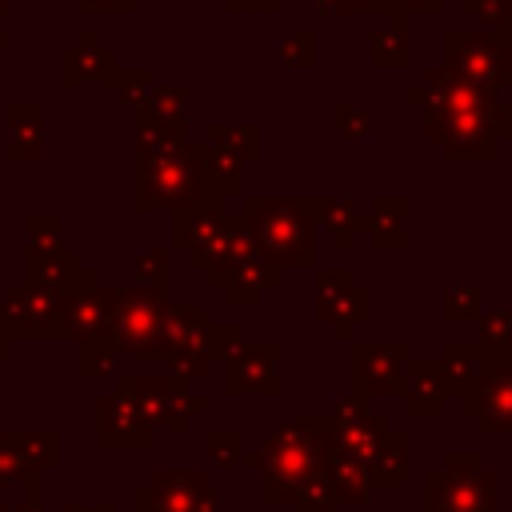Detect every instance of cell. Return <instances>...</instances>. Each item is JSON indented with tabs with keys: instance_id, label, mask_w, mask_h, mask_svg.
I'll return each instance as SVG.
<instances>
[{
	"instance_id": "cell-55",
	"label": "cell",
	"mask_w": 512,
	"mask_h": 512,
	"mask_svg": "<svg viewBox=\"0 0 512 512\" xmlns=\"http://www.w3.org/2000/svg\"><path fill=\"white\" fill-rule=\"evenodd\" d=\"M0 512H8V504H0Z\"/></svg>"
},
{
	"instance_id": "cell-14",
	"label": "cell",
	"mask_w": 512,
	"mask_h": 512,
	"mask_svg": "<svg viewBox=\"0 0 512 512\" xmlns=\"http://www.w3.org/2000/svg\"><path fill=\"white\" fill-rule=\"evenodd\" d=\"M116 304H120V288L100 284V276L88 268L80 284H72L60 296V320H64V340L88 344L108 336L112 320H116Z\"/></svg>"
},
{
	"instance_id": "cell-22",
	"label": "cell",
	"mask_w": 512,
	"mask_h": 512,
	"mask_svg": "<svg viewBox=\"0 0 512 512\" xmlns=\"http://www.w3.org/2000/svg\"><path fill=\"white\" fill-rule=\"evenodd\" d=\"M120 68H124V64H120L116 52L100 40V32L84 28V32L76 36V44L64 48V56H60V84H64V88H76V84H116Z\"/></svg>"
},
{
	"instance_id": "cell-8",
	"label": "cell",
	"mask_w": 512,
	"mask_h": 512,
	"mask_svg": "<svg viewBox=\"0 0 512 512\" xmlns=\"http://www.w3.org/2000/svg\"><path fill=\"white\" fill-rule=\"evenodd\" d=\"M112 392H120L152 432L180 436L208 408V400L180 376H116Z\"/></svg>"
},
{
	"instance_id": "cell-40",
	"label": "cell",
	"mask_w": 512,
	"mask_h": 512,
	"mask_svg": "<svg viewBox=\"0 0 512 512\" xmlns=\"http://www.w3.org/2000/svg\"><path fill=\"white\" fill-rule=\"evenodd\" d=\"M292 508H296V512H336V508H340V500H336V492H332L328 476H324V472H312V476L296 488Z\"/></svg>"
},
{
	"instance_id": "cell-45",
	"label": "cell",
	"mask_w": 512,
	"mask_h": 512,
	"mask_svg": "<svg viewBox=\"0 0 512 512\" xmlns=\"http://www.w3.org/2000/svg\"><path fill=\"white\" fill-rule=\"evenodd\" d=\"M444 0H384V16H436Z\"/></svg>"
},
{
	"instance_id": "cell-36",
	"label": "cell",
	"mask_w": 512,
	"mask_h": 512,
	"mask_svg": "<svg viewBox=\"0 0 512 512\" xmlns=\"http://www.w3.org/2000/svg\"><path fill=\"white\" fill-rule=\"evenodd\" d=\"M476 340L496 356H512V308H484L476 320Z\"/></svg>"
},
{
	"instance_id": "cell-6",
	"label": "cell",
	"mask_w": 512,
	"mask_h": 512,
	"mask_svg": "<svg viewBox=\"0 0 512 512\" xmlns=\"http://www.w3.org/2000/svg\"><path fill=\"white\" fill-rule=\"evenodd\" d=\"M244 340L240 324H224V320H208L204 308L192 304H172V324H168V352L164 360L172 364V376L196 384L208 376V364L220 360Z\"/></svg>"
},
{
	"instance_id": "cell-9",
	"label": "cell",
	"mask_w": 512,
	"mask_h": 512,
	"mask_svg": "<svg viewBox=\"0 0 512 512\" xmlns=\"http://www.w3.org/2000/svg\"><path fill=\"white\" fill-rule=\"evenodd\" d=\"M236 236H240V212L224 208L220 200H204L172 212V248H180L188 264L204 272V280L228 260Z\"/></svg>"
},
{
	"instance_id": "cell-31",
	"label": "cell",
	"mask_w": 512,
	"mask_h": 512,
	"mask_svg": "<svg viewBox=\"0 0 512 512\" xmlns=\"http://www.w3.org/2000/svg\"><path fill=\"white\" fill-rule=\"evenodd\" d=\"M368 64L376 72H396L408 64V28L404 16H388V24H380L368 36Z\"/></svg>"
},
{
	"instance_id": "cell-24",
	"label": "cell",
	"mask_w": 512,
	"mask_h": 512,
	"mask_svg": "<svg viewBox=\"0 0 512 512\" xmlns=\"http://www.w3.org/2000/svg\"><path fill=\"white\" fill-rule=\"evenodd\" d=\"M88 268H80V256L64 244H52V248H24V284L40 288V292H52V296H64L72 284L84 280Z\"/></svg>"
},
{
	"instance_id": "cell-29",
	"label": "cell",
	"mask_w": 512,
	"mask_h": 512,
	"mask_svg": "<svg viewBox=\"0 0 512 512\" xmlns=\"http://www.w3.org/2000/svg\"><path fill=\"white\" fill-rule=\"evenodd\" d=\"M136 124H156V128H172V132H188V120H192V96L188 88H176V84H152V92L144 96V104L132 112Z\"/></svg>"
},
{
	"instance_id": "cell-44",
	"label": "cell",
	"mask_w": 512,
	"mask_h": 512,
	"mask_svg": "<svg viewBox=\"0 0 512 512\" xmlns=\"http://www.w3.org/2000/svg\"><path fill=\"white\" fill-rule=\"evenodd\" d=\"M332 124H336V132H340L348 144H356V140H364V136L372 132V116H368V108H352V104L332 108Z\"/></svg>"
},
{
	"instance_id": "cell-34",
	"label": "cell",
	"mask_w": 512,
	"mask_h": 512,
	"mask_svg": "<svg viewBox=\"0 0 512 512\" xmlns=\"http://www.w3.org/2000/svg\"><path fill=\"white\" fill-rule=\"evenodd\" d=\"M484 312V296L476 284H448L440 292V320L444 324H472Z\"/></svg>"
},
{
	"instance_id": "cell-12",
	"label": "cell",
	"mask_w": 512,
	"mask_h": 512,
	"mask_svg": "<svg viewBox=\"0 0 512 512\" xmlns=\"http://www.w3.org/2000/svg\"><path fill=\"white\" fill-rule=\"evenodd\" d=\"M132 512H224V496L200 468H156L132 492Z\"/></svg>"
},
{
	"instance_id": "cell-1",
	"label": "cell",
	"mask_w": 512,
	"mask_h": 512,
	"mask_svg": "<svg viewBox=\"0 0 512 512\" xmlns=\"http://www.w3.org/2000/svg\"><path fill=\"white\" fill-rule=\"evenodd\" d=\"M204 200H220L208 188L200 144L188 132L136 124V148H132V208L144 212H180ZM228 204V200H220Z\"/></svg>"
},
{
	"instance_id": "cell-11",
	"label": "cell",
	"mask_w": 512,
	"mask_h": 512,
	"mask_svg": "<svg viewBox=\"0 0 512 512\" xmlns=\"http://www.w3.org/2000/svg\"><path fill=\"white\" fill-rule=\"evenodd\" d=\"M200 144V160H204V176L208 188L220 200L244 196V164L256 160L260 148V124H228V120H212L204 128Z\"/></svg>"
},
{
	"instance_id": "cell-47",
	"label": "cell",
	"mask_w": 512,
	"mask_h": 512,
	"mask_svg": "<svg viewBox=\"0 0 512 512\" xmlns=\"http://www.w3.org/2000/svg\"><path fill=\"white\" fill-rule=\"evenodd\" d=\"M76 8L88 16H108V12H132L136 0H76Z\"/></svg>"
},
{
	"instance_id": "cell-41",
	"label": "cell",
	"mask_w": 512,
	"mask_h": 512,
	"mask_svg": "<svg viewBox=\"0 0 512 512\" xmlns=\"http://www.w3.org/2000/svg\"><path fill=\"white\" fill-rule=\"evenodd\" d=\"M64 236V216L60 212H28L24 216V240L28 248H52Z\"/></svg>"
},
{
	"instance_id": "cell-23",
	"label": "cell",
	"mask_w": 512,
	"mask_h": 512,
	"mask_svg": "<svg viewBox=\"0 0 512 512\" xmlns=\"http://www.w3.org/2000/svg\"><path fill=\"white\" fill-rule=\"evenodd\" d=\"M400 400H404V412L408 416H440L444 412V400H452L448 376H444L440 360H432V356H408Z\"/></svg>"
},
{
	"instance_id": "cell-32",
	"label": "cell",
	"mask_w": 512,
	"mask_h": 512,
	"mask_svg": "<svg viewBox=\"0 0 512 512\" xmlns=\"http://www.w3.org/2000/svg\"><path fill=\"white\" fill-rule=\"evenodd\" d=\"M20 456L28 476H48L64 464V440L56 432H20Z\"/></svg>"
},
{
	"instance_id": "cell-53",
	"label": "cell",
	"mask_w": 512,
	"mask_h": 512,
	"mask_svg": "<svg viewBox=\"0 0 512 512\" xmlns=\"http://www.w3.org/2000/svg\"><path fill=\"white\" fill-rule=\"evenodd\" d=\"M8 356V340H4V328H0V360Z\"/></svg>"
},
{
	"instance_id": "cell-19",
	"label": "cell",
	"mask_w": 512,
	"mask_h": 512,
	"mask_svg": "<svg viewBox=\"0 0 512 512\" xmlns=\"http://www.w3.org/2000/svg\"><path fill=\"white\" fill-rule=\"evenodd\" d=\"M440 368H444V376H448V392L460 400V408L472 416V404H476V392H480V384L488 380V372H496L504 360H512V356H496L492 348H484L480 340H448L444 348H440Z\"/></svg>"
},
{
	"instance_id": "cell-4",
	"label": "cell",
	"mask_w": 512,
	"mask_h": 512,
	"mask_svg": "<svg viewBox=\"0 0 512 512\" xmlns=\"http://www.w3.org/2000/svg\"><path fill=\"white\" fill-rule=\"evenodd\" d=\"M240 224L248 228L260 256L276 268H316V224L304 196H240Z\"/></svg>"
},
{
	"instance_id": "cell-46",
	"label": "cell",
	"mask_w": 512,
	"mask_h": 512,
	"mask_svg": "<svg viewBox=\"0 0 512 512\" xmlns=\"http://www.w3.org/2000/svg\"><path fill=\"white\" fill-rule=\"evenodd\" d=\"M20 484H24V496L16 504H8V512H44V496H40L44 476H24Z\"/></svg>"
},
{
	"instance_id": "cell-26",
	"label": "cell",
	"mask_w": 512,
	"mask_h": 512,
	"mask_svg": "<svg viewBox=\"0 0 512 512\" xmlns=\"http://www.w3.org/2000/svg\"><path fill=\"white\" fill-rule=\"evenodd\" d=\"M404 212H408V200L400 192H376L364 208V220H360V232L368 236V248L372 252H400L408 240H404Z\"/></svg>"
},
{
	"instance_id": "cell-50",
	"label": "cell",
	"mask_w": 512,
	"mask_h": 512,
	"mask_svg": "<svg viewBox=\"0 0 512 512\" xmlns=\"http://www.w3.org/2000/svg\"><path fill=\"white\" fill-rule=\"evenodd\" d=\"M316 8L328 12V16H348V4L344 0H316Z\"/></svg>"
},
{
	"instance_id": "cell-17",
	"label": "cell",
	"mask_w": 512,
	"mask_h": 512,
	"mask_svg": "<svg viewBox=\"0 0 512 512\" xmlns=\"http://www.w3.org/2000/svg\"><path fill=\"white\" fill-rule=\"evenodd\" d=\"M328 424H332V448L348 452L352 460L368 464L376 460V452L384 448V440L392 436V420L384 412H376L364 396H344L336 400V408L328 412Z\"/></svg>"
},
{
	"instance_id": "cell-2",
	"label": "cell",
	"mask_w": 512,
	"mask_h": 512,
	"mask_svg": "<svg viewBox=\"0 0 512 512\" xmlns=\"http://www.w3.org/2000/svg\"><path fill=\"white\" fill-rule=\"evenodd\" d=\"M332 444V424L324 412H304L280 420L260 448H248L244 468L260 472V500L264 504H292L296 488L320 472L324 452Z\"/></svg>"
},
{
	"instance_id": "cell-48",
	"label": "cell",
	"mask_w": 512,
	"mask_h": 512,
	"mask_svg": "<svg viewBox=\"0 0 512 512\" xmlns=\"http://www.w3.org/2000/svg\"><path fill=\"white\" fill-rule=\"evenodd\" d=\"M228 12H276L280 0H224Z\"/></svg>"
},
{
	"instance_id": "cell-35",
	"label": "cell",
	"mask_w": 512,
	"mask_h": 512,
	"mask_svg": "<svg viewBox=\"0 0 512 512\" xmlns=\"http://www.w3.org/2000/svg\"><path fill=\"white\" fill-rule=\"evenodd\" d=\"M276 56L292 72H312L316 68V32L312 28H288V32H280Z\"/></svg>"
},
{
	"instance_id": "cell-21",
	"label": "cell",
	"mask_w": 512,
	"mask_h": 512,
	"mask_svg": "<svg viewBox=\"0 0 512 512\" xmlns=\"http://www.w3.org/2000/svg\"><path fill=\"white\" fill-rule=\"evenodd\" d=\"M96 448L104 452H148L152 448V428L136 416V408L120 392H108L96 400Z\"/></svg>"
},
{
	"instance_id": "cell-28",
	"label": "cell",
	"mask_w": 512,
	"mask_h": 512,
	"mask_svg": "<svg viewBox=\"0 0 512 512\" xmlns=\"http://www.w3.org/2000/svg\"><path fill=\"white\" fill-rule=\"evenodd\" d=\"M48 144V124L40 104H12L4 112V152L12 160H40Z\"/></svg>"
},
{
	"instance_id": "cell-54",
	"label": "cell",
	"mask_w": 512,
	"mask_h": 512,
	"mask_svg": "<svg viewBox=\"0 0 512 512\" xmlns=\"http://www.w3.org/2000/svg\"><path fill=\"white\" fill-rule=\"evenodd\" d=\"M508 52H512V36H508Z\"/></svg>"
},
{
	"instance_id": "cell-37",
	"label": "cell",
	"mask_w": 512,
	"mask_h": 512,
	"mask_svg": "<svg viewBox=\"0 0 512 512\" xmlns=\"http://www.w3.org/2000/svg\"><path fill=\"white\" fill-rule=\"evenodd\" d=\"M132 280H136V288H148V292L168 296V284H172V252H140L136 264H132Z\"/></svg>"
},
{
	"instance_id": "cell-3",
	"label": "cell",
	"mask_w": 512,
	"mask_h": 512,
	"mask_svg": "<svg viewBox=\"0 0 512 512\" xmlns=\"http://www.w3.org/2000/svg\"><path fill=\"white\" fill-rule=\"evenodd\" d=\"M424 136L440 144V152L452 160L456 156L488 160L500 152V144L512 140V104H504L500 92H488L452 76L448 96L424 120Z\"/></svg>"
},
{
	"instance_id": "cell-25",
	"label": "cell",
	"mask_w": 512,
	"mask_h": 512,
	"mask_svg": "<svg viewBox=\"0 0 512 512\" xmlns=\"http://www.w3.org/2000/svg\"><path fill=\"white\" fill-rule=\"evenodd\" d=\"M304 200H308L316 232H324L340 252H348L356 244V236H360L364 208H356V200L344 196V192H316V196H304Z\"/></svg>"
},
{
	"instance_id": "cell-30",
	"label": "cell",
	"mask_w": 512,
	"mask_h": 512,
	"mask_svg": "<svg viewBox=\"0 0 512 512\" xmlns=\"http://www.w3.org/2000/svg\"><path fill=\"white\" fill-rule=\"evenodd\" d=\"M320 472L328 476V484H332V492H336L340 504H364V500L372 496V488H376L368 464L352 460L348 452H340V448H332V444H328V452H324Z\"/></svg>"
},
{
	"instance_id": "cell-18",
	"label": "cell",
	"mask_w": 512,
	"mask_h": 512,
	"mask_svg": "<svg viewBox=\"0 0 512 512\" xmlns=\"http://www.w3.org/2000/svg\"><path fill=\"white\" fill-rule=\"evenodd\" d=\"M404 364H408V344L404 340H356L352 344L356 396H364V400L400 396V388H404Z\"/></svg>"
},
{
	"instance_id": "cell-38",
	"label": "cell",
	"mask_w": 512,
	"mask_h": 512,
	"mask_svg": "<svg viewBox=\"0 0 512 512\" xmlns=\"http://www.w3.org/2000/svg\"><path fill=\"white\" fill-rule=\"evenodd\" d=\"M204 452H208V464H212V468L232 472V468H244L248 444H244L240 432H208V436H204Z\"/></svg>"
},
{
	"instance_id": "cell-10",
	"label": "cell",
	"mask_w": 512,
	"mask_h": 512,
	"mask_svg": "<svg viewBox=\"0 0 512 512\" xmlns=\"http://www.w3.org/2000/svg\"><path fill=\"white\" fill-rule=\"evenodd\" d=\"M440 52H444L440 68H448L464 84H476L488 92H500L512 84V52L504 36H492L484 28H448L440 36Z\"/></svg>"
},
{
	"instance_id": "cell-15",
	"label": "cell",
	"mask_w": 512,
	"mask_h": 512,
	"mask_svg": "<svg viewBox=\"0 0 512 512\" xmlns=\"http://www.w3.org/2000/svg\"><path fill=\"white\" fill-rule=\"evenodd\" d=\"M0 328L4 340H64L60 296L40 292L32 284H12L0 296Z\"/></svg>"
},
{
	"instance_id": "cell-49",
	"label": "cell",
	"mask_w": 512,
	"mask_h": 512,
	"mask_svg": "<svg viewBox=\"0 0 512 512\" xmlns=\"http://www.w3.org/2000/svg\"><path fill=\"white\" fill-rule=\"evenodd\" d=\"M348 12H384V0H344Z\"/></svg>"
},
{
	"instance_id": "cell-43",
	"label": "cell",
	"mask_w": 512,
	"mask_h": 512,
	"mask_svg": "<svg viewBox=\"0 0 512 512\" xmlns=\"http://www.w3.org/2000/svg\"><path fill=\"white\" fill-rule=\"evenodd\" d=\"M28 476L24 456H20V432H0V488L20 484Z\"/></svg>"
},
{
	"instance_id": "cell-51",
	"label": "cell",
	"mask_w": 512,
	"mask_h": 512,
	"mask_svg": "<svg viewBox=\"0 0 512 512\" xmlns=\"http://www.w3.org/2000/svg\"><path fill=\"white\" fill-rule=\"evenodd\" d=\"M60 512H116V508H108V504H64Z\"/></svg>"
},
{
	"instance_id": "cell-7",
	"label": "cell",
	"mask_w": 512,
	"mask_h": 512,
	"mask_svg": "<svg viewBox=\"0 0 512 512\" xmlns=\"http://www.w3.org/2000/svg\"><path fill=\"white\" fill-rule=\"evenodd\" d=\"M168 324H172V296L148 292V288H120V304H116V320L108 328V336H100L116 360L132 356V360H164L168 352Z\"/></svg>"
},
{
	"instance_id": "cell-20",
	"label": "cell",
	"mask_w": 512,
	"mask_h": 512,
	"mask_svg": "<svg viewBox=\"0 0 512 512\" xmlns=\"http://www.w3.org/2000/svg\"><path fill=\"white\" fill-rule=\"evenodd\" d=\"M276 360H280V344L276 340H240L224 356V392L228 396H240V392L276 396L280 392Z\"/></svg>"
},
{
	"instance_id": "cell-33",
	"label": "cell",
	"mask_w": 512,
	"mask_h": 512,
	"mask_svg": "<svg viewBox=\"0 0 512 512\" xmlns=\"http://www.w3.org/2000/svg\"><path fill=\"white\" fill-rule=\"evenodd\" d=\"M368 472H372L376 488H400L404 484V476H408V440H404V432H392L384 440V448L376 452Z\"/></svg>"
},
{
	"instance_id": "cell-5",
	"label": "cell",
	"mask_w": 512,
	"mask_h": 512,
	"mask_svg": "<svg viewBox=\"0 0 512 512\" xmlns=\"http://www.w3.org/2000/svg\"><path fill=\"white\" fill-rule=\"evenodd\" d=\"M424 512H500V472L480 452H444L424 472Z\"/></svg>"
},
{
	"instance_id": "cell-27",
	"label": "cell",
	"mask_w": 512,
	"mask_h": 512,
	"mask_svg": "<svg viewBox=\"0 0 512 512\" xmlns=\"http://www.w3.org/2000/svg\"><path fill=\"white\" fill-rule=\"evenodd\" d=\"M472 416L488 436H512V360H504L476 392Z\"/></svg>"
},
{
	"instance_id": "cell-42",
	"label": "cell",
	"mask_w": 512,
	"mask_h": 512,
	"mask_svg": "<svg viewBox=\"0 0 512 512\" xmlns=\"http://www.w3.org/2000/svg\"><path fill=\"white\" fill-rule=\"evenodd\" d=\"M152 84H156V72L152 68H120V76H116V92H120V100L136 112L140 104H144V96L152 92Z\"/></svg>"
},
{
	"instance_id": "cell-13",
	"label": "cell",
	"mask_w": 512,
	"mask_h": 512,
	"mask_svg": "<svg viewBox=\"0 0 512 512\" xmlns=\"http://www.w3.org/2000/svg\"><path fill=\"white\" fill-rule=\"evenodd\" d=\"M312 312L336 340H352V332L372 316V292L348 268H320Z\"/></svg>"
},
{
	"instance_id": "cell-52",
	"label": "cell",
	"mask_w": 512,
	"mask_h": 512,
	"mask_svg": "<svg viewBox=\"0 0 512 512\" xmlns=\"http://www.w3.org/2000/svg\"><path fill=\"white\" fill-rule=\"evenodd\" d=\"M4 12H8V0H0V48H4V40H8V36H4Z\"/></svg>"
},
{
	"instance_id": "cell-16",
	"label": "cell",
	"mask_w": 512,
	"mask_h": 512,
	"mask_svg": "<svg viewBox=\"0 0 512 512\" xmlns=\"http://www.w3.org/2000/svg\"><path fill=\"white\" fill-rule=\"evenodd\" d=\"M208 284L220 288L228 304H260L264 292L280 284V268L260 256V248L248 236V228L240 224V236H236L228 260L208 276Z\"/></svg>"
},
{
	"instance_id": "cell-39",
	"label": "cell",
	"mask_w": 512,
	"mask_h": 512,
	"mask_svg": "<svg viewBox=\"0 0 512 512\" xmlns=\"http://www.w3.org/2000/svg\"><path fill=\"white\" fill-rule=\"evenodd\" d=\"M460 12L476 16V24L492 36H512V0H460Z\"/></svg>"
}]
</instances>
